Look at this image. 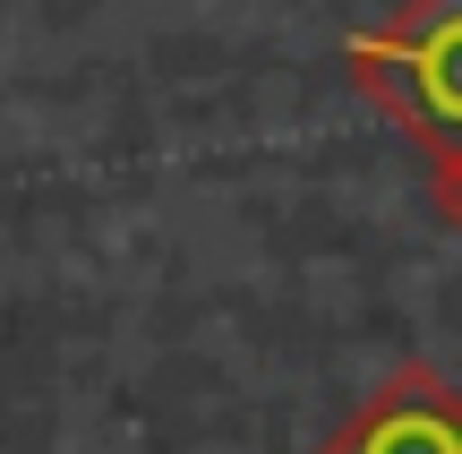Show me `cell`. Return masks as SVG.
Masks as SVG:
<instances>
[{
    "label": "cell",
    "instance_id": "7a4b0ae2",
    "mask_svg": "<svg viewBox=\"0 0 462 454\" xmlns=\"http://www.w3.org/2000/svg\"><path fill=\"white\" fill-rule=\"evenodd\" d=\"M334 454H462V403L437 377H394V386L334 438Z\"/></svg>",
    "mask_w": 462,
    "mask_h": 454
},
{
    "label": "cell",
    "instance_id": "6da1fadb",
    "mask_svg": "<svg viewBox=\"0 0 462 454\" xmlns=\"http://www.w3.org/2000/svg\"><path fill=\"white\" fill-rule=\"evenodd\" d=\"M343 60L411 137L462 154V0H411L394 26L351 34Z\"/></svg>",
    "mask_w": 462,
    "mask_h": 454
}]
</instances>
